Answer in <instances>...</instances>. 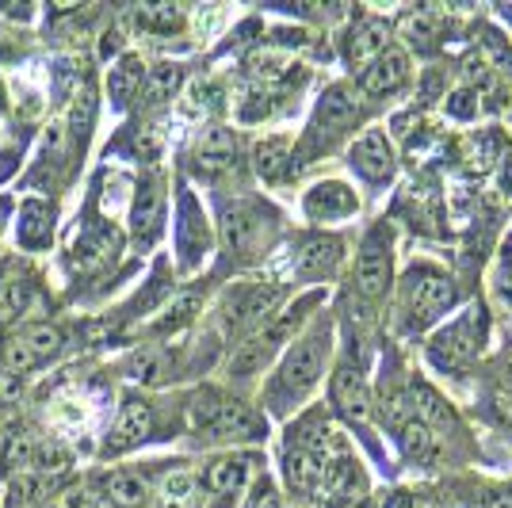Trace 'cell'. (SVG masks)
Returning <instances> with one entry per match:
<instances>
[{
  "label": "cell",
  "mask_w": 512,
  "mask_h": 508,
  "mask_svg": "<svg viewBox=\"0 0 512 508\" xmlns=\"http://www.w3.org/2000/svg\"><path fill=\"white\" fill-rule=\"evenodd\" d=\"M69 463H73V459H69V451H65L62 444H54V440H39L27 470H31V474H39V478H50V482H54L58 474H65V470H69Z\"/></svg>",
  "instance_id": "cell-33"
},
{
  "label": "cell",
  "mask_w": 512,
  "mask_h": 508,
  "mask_svg": "<svg viewBox=\"0 0 512 508\" xmlns=\"http://www.w3.org/2000/svg\"><path fill=\"white\" fill-rule=\"evenodd\" d=\"M245 508H279V493L272 482H260V486L253 489V497H249V505Z\"/></svg>",
  "instance_id": "cell-39"
},
{
  "label": "cell",
  "mask_w": 512,
  "mask_h": 508,
  "mask_svg": "<svg viewBox=\"0 0 512 508\" xmlns=\"http://www.w3.org/2000/svg\"><path fill=\"white\" fill-rule=\"evenodd\" d=\"M356 207H360V195L344 180H321L302 195V211L314 222H341V218H352Z\"/></svg>",
  "instance_id": "cell-12"
},
{
  "label": "cell",
  "mask_w": 512,
  "mask_h": 508,
  "mask_svg": "<svg viewBox=\"0 0 512 508\" xmlns=\"http://www.w3.org/2000/svg\"><path fill=\"white\" fill-rule=\"evenodd\" d=\"M279 298L276 287H237L230 295L222 298V329L226 333H237V329H253L256 321L272 310V302Z\"/></svg>",
  "instance_id": "cell-11"
},
{
  "label": "cell",
  "mask_w": 512,
  "mask_h": 508,
  "mask_svg": "<svg viewBox=\"0 0 512 508\" xmlns=\"http://www.w3.org/2000/svg\"><path fill=\"white\" fill-rule=\"evenodd\" d=\"M348 161L371 184H386L394 176V153H390V142H386L379 130H367L360 142L348 149Z\"/></svg>",
  "instance_id": "cell-15"
},
{
  "label": "cell",
  "mask_w": 512,
  "mask_h": 508,
  "mask_svg": "<svg viewBox=\"0 0 512 508\" xmlns=\"http://www.w3.org/2000/svg\"><path fill=\"white\" fill-rule=\"evenodd\" d=\"M31 295H35V287H31L27 279H8V283L0 287V329H8L12 321H20L23 314H27Z\"/></svg>",
  "instance_id": "cell-32"
},
{
  "label": "cell",
  "mask_w": 512,
  "mask_h": 508,
  "mask_svg": "<svg viewBox=\"0 0 512 508\" xmlns=\"http://www.w3.org/2000/svg\"><path fill=\"white\" fill-rule=\"evenodd\" d=\"M329 352H333L329 325L302 333V337L291 344V352L283 356L276 379H272V386H268V405H272L276 413L295 409V405L318 386L321 371H325V363H329Z\"/></svg>",
  "instance_id": "cell-1"
},
{
  "label": "cell",
  "mask_w": 512,
  "mask_h": 508,
  "mask_svg": "<svg viewBox=\"0 0 512 508\" xmlns=\"http://www.w3.org/2000/svg\"><path fill=\"white\" fill-rule=\"evenodd\" d=\"M150 428H153V409L146 405V398H127L123 409H119V417H115V428L107 436L104 451L107 455L130 451V447H138L150 436Z\"/></svg>",
  "instance_id": "cell-14"
},
{
  "label": "cell",
  "mask_w": 512,
  "mask_h": 508,
  "mask_svg": "<svg viewBox=\"0 0 512 508\" xmlns=\"http://www.w3.org/2000/svg\"><path fill=\"white\" fill-rule=\"evenodd\" d=\"M329 451H333V447H329ZM329 451H321V447L287 444V451H283V478H287L291 493H299V497L318 493L325 463H329Z\"/></svg>",
  "instance_id": "cell-13"
},
{
  "label": "cell",
  "mask_w": 512,
  "mask_h": 508,
  "mask_svg": "<svg viewBox=\"0 0 512 508\" xmlns=\"http://www.w3.org/2000/svg\"><path fill=\"white\" fill-rule=\"evenodd\" d=\"M4 218H8V199H0V230H4Z\"/></svg>",
  "instance_id": "cell-43"
},
{
  "label": "cell",
  "mask_w": 512,
  "mask_h": 508,
  "mask_svg": "<svg viewBox=\"0 0 512 508\" xmlns=\"http://www.w3.org/2000/svg\"><path fill=\"white\" fill-rule=\"evenodd\" d=\"M478 344H482V321L478 314L474 318H459L455 325H448L444 333H436L432 344H428V360L436 363V371H463L474 356H478Z\"/></svg>",
  "instance_id": "cell-7"
},
{
  "label": "cell",
  "mask_w": 512,
  "mask_h": 508,
  "mask_svg": "<svg viewBox=\"0 0 512 508\" xmlns=\"http://www.w3.org/2000/svg\"><path fill=\"white\" fill-rule=\"evenodd\" d=\"M50 237H54V214L46 203L39 199H31V203H23V214H20V241L27 249H46L50 245Z\"/></svg>",
  "instance_id": "cell-24"
},
{
  "label": "cell",
  "mask_w": 512,
  "mask_h": 508,
  "mask_svg": "<svg viewBox=\"0 0 512 508\" xmlns=\"http://www.w3.org/2000/svg\"><path fill=\"white\" fill-rule=\"evenodd\" d=\"M65 340H69V333H65L62 325H50V321H39V325H31V329H23L20 333V344L39 363L54 360V356L65 348Z\"/></svg>",
  "instance_id": "cell-25"
},
{
  "label": "cell",
  "mask_w": 512,
  "mask_h": 508,
  "mask_svg": "<svg viewBox=\"0 0 512 508\" xmlns=\"http://www.w3.org/2000/svg\"><path fill=\"white\" fill-rule=\"evenodd\" d=\"M142 85H146V65L138 62V58H123L111 69V77H107V88H111L115 104H130L142 92Z\"/></svg>",
  "instance_id": "cell-28"
},
{
  "label": "cell",
  "mask_w": 512,
  "mask_h": 508,
  "mask_svg": "<svg viewBox=\"0 0 512 508\" xmlns=\"http://www.w3.org/2000/svg\"><path fill=\"white\" fill-rule=\"evenodd\" d=\"M249 482V455H218L203 470V486L218 505H230Z\"/></svg>",
  "instance_id": "cell-16"
},
{
  "label": "cell",
  "mask_w": 512,
  "mask_h": 508,
  "mask_svg": "<svg viewBox=\"0 0 512 508\" xmlns=\"http://www.w3.org/2000/svg\"><path fill=\"white\" fill-rule=\"evenodd\" d=\"M390 279H394V264H390V233H386L383 226H375V230L367 233V241H363L360 260H356V276H352L360 302L375 306V302L390 291Z\"/></svg>",
  "instance_id": "cell-6"
},
{
  "label": "cell",
  "mask_w": 512,
  "mask_h": 508,
  "mask_svg": "<svg viewBox=\"0 0 512 508\" xmlns=\"http://www.w3.org/2000/svg\"><path fill=\"white\" fill-rule=\"evenodd\" d=\"M161 211H165L161 180H157V176H146V180L138 184V195H134V218H130L134 237H138L142 249H146L153 237H157V230H161Z\"/></svg>",
  "instance_id": "cell-18"
},
{
  "label": "cell",
  "mask_w": 512,
  "mask_h": 508,
  "mask_svg": "<svg viewBox=\"0 0 512 508\" xmlns=\"http://www.w3.org/2000/svg\"><path fill=\"white\" fill-rule=\"evenodd\" d=\"M134 23L150 35H176L184 27V8L180 4H142V8H134Z\"/></svg>",
  "instance_id": "cell-27"
},
{
  "label": "cell",
  "mask_w": 512,
  "mask_h": 508,
  "mask_svg": "<svg viewBox=\"0 0 512 508\" xmlns=\"http://www.w3.org/2000/svg\"><path fill=\"white\" fill-rule=\"evenodd\" d=\"M409 81V58L402 50H383L360 73V88L367 96H394Z\"/></svg>",
  "instance_id": "cell-17"
},
{
  "label": "cell",
  "mask_w": 512,
  "mask_h": 508,
  "mask_svg": "<svg viewBox=\"0 0 512 508\" xmlns=\"http://www.w3.org/2000/svg\"><path fill=\"white\" fill-rule=\"evenodd\" d=\"M341 241L337 237H306L299 245V272L306 279H325L337 272L341 264Z\"/></svg>",
  "instance_id": "cell-20"
},
{
  "label": "cell",
  "mask_w": 512,
  "mask_h": 508,
  "mask_svg": "<svg viewBox=\"0 0 512 508\" xmlns=\"http://www.w3.org/2000/svg\"><path fill=\"white\" fill-rule=\"evenodd\" d=\"M237 165V138L226 127H211L195 146V169L207 176H222Z\"/></svg>",
  "instance_id": "cell-19"
},
{
  "label": "cell",
  "mask_w": 512,
  "mask_h": 508,
  "mask_svg": "<svg viewBox=\"0 0 512 508\" xmlns=\"http://www.w3.org/2000/svg\"><path fill=\"white\" fill-rule=\"evenodd\" d=\"M287 157H291V146H287V138H264L253 153V165L256 172L264 176V180H276L279 172L287 169Z\"/></svg>",
  "instance_id": "cell-34"
},
{
  "label": "cell",
  "mask_w": 512,
  "mask_h": 508,
  "mask_svg": "<svg viewBox=\"0 0 512 508\" xmlns=\"http://www.w3.org/2000/svg\"><path fill=\"white\" fill-rule=\"evenodd\" d=\"M20 394H23V379H20V375H12V371H4V367H0V405L16 402Z\"/></svg>",
  "instance_id": "cell-38"
},
{
  "label": "cell",
  "mask_w": 512,
  "mask_h": 508,
  "mask_svg": "<svg viewBox=\"0 0 512 508\" xmlns=\"http://www.w3.org/2000/svg\"><path fill=\"white\" fill-rule=\"evenodd\" d=\"M35 436H31V428L27 424H8L4 432H0V470H27L31 466V455H35Z\"/></svg>",
  "instance_id": "cell-23"
},
{
  "label": "cell",
  "mask_w": 512,
  "mask_h": 508,
  "mask_svg": "<svg viewBox=\"0 0 512 508\" xmlns=\"http://www.w3.org/2000/svg\"><path fill=\"white\" fill-rule=\"evenodd\" d=\"M455 306V283H451L448 272L440 268H428V264H417L406 276V287H402V314H406V329L421 333L432 321H440V314H448Z\"/></svg>",
  "instance_id": "cell-3"
},
{
  "label": "cell",
  "mask_w": 512,
  "mask_h": 508,
  "mask_svg": "<svg viewBox=\"0 0 512 508\" xmlns=\"http://www.w3.org/2000/svg\"><path fill=\"white\" fill-rule=\"evenodd\" d=\"M195 501H199V482L188 470L169 474L157 489V508H195Z\"/></svg>",
  "instance_id": "cell-29"
},
{
  "label": "cell",
  "mask_w": 512,
  "mask_h": 508,
  "mask_svg": "<svg viewBox=\"0 0 512 508\" xmlns=\"http://www.w3.org/2000/svg\"><path fill=\"white\" fill-rule=\"evenodd\" d=\"M413 405H417V421L425 424L428 432L436 436V432H455V413H451V405L428 386V382H413Z\"/></svg>",
  "instance_id": "cell-22"
},
{
  "label": "cell",
  "mask_w": 512,
  "mask_h": 508,
  "mask_svg": "<svg viewBox=\"0 0 512 508\" xmlns=\"http://www.w3.org/2000/svg\"><path fill=\"white\" fill-rule=\"evenodd\" d=\"M69 508H115L111 505V501H107L104 493H73V497H69Z\"/></svg>",
  "instance_id": "cell-41"
},
{
  "label": "cell",
  "mask_w": 512,
  "mask_h": 508,
  "mask_svg": "<svg viewBox=\"0 0 512 508\" xmlns=\"http://www.w3.org/2000/svg\"><path fill=\"white\" fill-rule=\"evenodd\" d=\"M363 489H367V478H363L360 463L352 451H329V463H325V474H321L318 497L329 508H341L348 501H356Z\"/></svg>",
  "instance_id": "cell-8"
},
{
  "label": "cell",
  "mask_w": 512,
  "mask_h": 508,
  "mask_svg": "<svg viewBox=\"0 0 512 508\" xmlns=\"http://www.w3.org/2000/svg\"><path fill=\"white\" fill-rule=\"evenodd\" d=\"M188 421L207 440H260L264 436L253 409L222 390H203L188 409Z\"/></svg>",
  "instance_id": "cell-2"
},
{
  "label": "cell",
  "mask_w": 512,
  "mask_h": 508,
  "mask_svg": "<svg viewBox=\"0 0 512 508\" xmlns=\"http://www.w3.org/2000/svg\"><path fill=\"white\" fill-rule=\"evenodd\" d=\"M180 249H184V260L195 264L203 249H207V226H203V214L192 199H184V218H180Z\"/></svg>",
  "instance_id": "cell-31"
},
{
  "label": "cell",
  "mask_w": 512,
  "mask_h": 508,
  "mask_svg": "<svg viewBox=\"0 0 512 508\" xmlns=\"http://www.w3.org/2000/svg\"><path fill=\"white\" fill-rule=\"evenodd\" d=\"M360 111V100L348 85H333L325 96H321L318 111H314V127H310V146H325L329 138H337L344 127H352Z\"/></svg>",
  "instance_id": "cell-9"
},
{
  "label": "cell",
  "mask_w": 512,
  "mask_h": 508,
  "mask_svg": "<svg viewBox=\"0 0 512 508\" xmlns=\"http://www.w3.org/2000/svg\"><path fill=\"white\" fill-rule=\"evenodd\" d=\"M107 501L115 508H142L150 501V489H146V482H142L138 474L119 470V474L107 478Z\"/></svg>",
  "instance_id": "cell-30"
},
{
  "label": "cell",
  "mask_w": 512,
  "mask_h": 508,
  "mask_svg": "<svg viewBox=\"0 0 512 508\" xmlns=\"http://www.w3.org/2000/svg\"><path fill=\"white\" fill-rule=\"evenodd\" d=\"M176 88H180V65L157 62L150 73H146V85H142V92L150 96L153 104H161V100H169Z\"/></svg>",
  "instance_id": "cell-36"
},
{
  "label": "cell",
  "mask_w": 512,
  "mask_h": 508,
  "mask_svg": "<svg viewBox=\"0 0 512 508\" xmlns=\"http://www.w3.org/2000/svg\"><path fill=\"white\" fill-rule=\"evenodd\" d=\"M451 111H455V115H470V111H474V92L463 88V92L451 100Z\"/></svg>",
  "instance_id": "cell-42"
},
{
  "label": "cell",
  "mask_w": 512,
  "mask_h": 508,
  "mask_svg": "<svg viewBox=\"0 0 512 508\" xmlns=\"http://www.w3.org/2000/svg\"><path fill=\"white\" fill-rule=\"evenodd\" d=\"M386 50V27L383 23H356L348 35H344V58L352 69H367V65L375 62L379 54Z\"/></svg>",
  "instance_id": "cell-21"
},
{
  "label": "cell",
  "mask_w": 512,
  "mask_h": 508,
  "mask_svg": "<svg viewBox=\"0 0 512 508\" xmlns=\"http://www.w3.org/2000/svg\"><path fill=\"white\" fill-rule=\"evenodd\" d=\"M92 115H96V100H92V92L81 88L77 96H73V107H69V115H65V134H73V142L81 146L88 138V123H92Z\"/></svg>",
  "instance_id": "cell-35"
},
{
  "label": "cell",
  "mask_w": 512,
  "mask_h": 508,
  "mask_svg": "<svg viewBox=\"0 0 512 508\" xmlns=\"http://www.w3.org/2000/svg\"><path fill=\"white\" fill-rule=\"evenodd\" d=\"M493 413H497V421L512 432V390H497V394H493Z\"/></svg>",
  "instance_id": "cell-40"
},
{
  "label": "cell",
  "mask_w": 512,
  "mask_h": 508,
  "mask_svg": "<svg viewBox=\"0 0 512 508\" xmlns=\"http://www.w3.org/2000/svg\"><path fill=\"white\" fill-rule=\"evenodd\" d=\"M394 432H398L402 451H406L413 463H436V436L417 417H406L402 424H394Z\"/></svg>",
  "instance_id": "cell-26"
},
{
  "label": "cell",
  "mask_w": 512,
  "mask_h": 508,
  "mask_svg": "<svg viewBox=\"0 0 512 508\" xmlns=\"http://www.w3.org/2000/svg\"><path fill=\"white\" fill-rule=\"evenodd\" d=\"M161 367H165V352H153L150 348V352H142V356H134V360H130L127 375L134 382H157L161 375H165Z\"/></svg>",
  "instance_id": "cell-37"
},
{
  "label": "cell",
  "mask_w": 512,
  "mask_h": 508,
  "mask_svg": "<svg viewBox=\"0 0 512 508\" xmlns=\"http://www.w3.org/2000/svg\"><path fill=\"white\" fill-rule=\"evenodd\" d=\"M310 306H314V298H302V302H295L287 314H279L276 321H268L264 329H256L253 337H245V344L234 352V360H230V375H253L260 363L272 360V352H276L283 340L291 337L295 329H299L302 321H306V314H310Z\"/></svg>",
  "instance_id": "cell-5"
},
{
  "label": "cell",
  "mask_w": 512,
  "mask_h": 508,
  "mask_svg": "<svg viewBox=\"0 0 512 508\" xmlns=\"http://www.w3.org/2000/svg\"><path fill=\"white\" fill-rule=\"evenodd\" d=\"M333 405L344 421L352 424H367L371 421V390H367V379H363L360 363L344 360L337 371H333Z\"/></svg>",
  "instance_id": "cell-10"
},
{
  "label": "cell",
  "mask_w": 512,
  "mask_h": 508,
  "mask_svg": "<svg viewBox=\"0 0 512 508\" xmlns=\"http://www.w3.org/2000/svg\"><path fill=\"white\" fill-rule=\"evenodd\" d=\"M276 230V211L256 203V199H237L222 207V241L234 256H256Z\"/></svg>",
  "instance_id": "cell-4"
}]
</instances>
